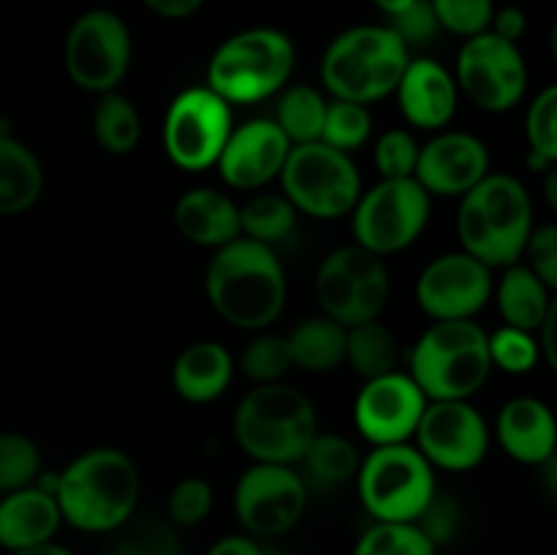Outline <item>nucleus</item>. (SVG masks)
<instances>
[{"mask_svg": "<svg viewBox=\"0 0 557 555\" xmlns=\"http://www.w3.org/2000/svg\"><path fill=\"white\" fill-rule=\"evenodd\" d=\"M277 180L294 210L319 221L351 215L362 194V177L351 156L324 141L294 145Z\"/></svg>", "mask_w": 557, "mask_h": 555, "instance_id": "nucleus-9", "label": "nucleus"}, {"mask_svg": "<svg viewBox=\"0 0 557 555\" xmlns=\"http://www.w3.org/2000/svg\"><path fill=\"white\" fill-rule=\"evenodd\" d=\"M234 128L232 107L210 87H188L163 114V150L183 172L215 166Z\"/></svg>", "mask_w": 557, "mask_h": 555, "instance_id": "nucleus-13", "label": "nucleus"}, {"mask_svg": "<svg viewBox=\"0 0 557 555\" xmlns=\"http://www.w3.org/2000/svg\"><path fill=\"white\" fill-rule=\"evenodd\" d=\"M408 365L428 400H471L493 373L487 332L473 319L433 321L413 343Z\"/></svg>", "mask_w": 557, "mask_h": 555, "instance_id": "nucleus-5", "label": "nucleus"}, {"mask_svg": "<svg viewBox=\"0 0 557 555\" xmlns=\"http://www.w3.org/2000/svg\"><path fill=\"white\" fill-rule=\"evenodd\" d=\"M297 215L299 212L283 194H259L239 207V232L243 237L272 248L292 237Z\"/></svg>", "mask_w": 557, "mask_h": 555, "instance_id": "nucleus-33", "label": "nucleus"}, {"mask_svg": "<svg viewBox=\"0 0 557 555\" xmlns=\"http://www.w3.org/2000/svg\"><path fill=\"white\" fill-rule=\"evenodd\" d=\"M490 172V150L479 136L466 131H435L428 145H419L413 180L430 196L460 199Z\"/></svg>", "mask_w": 557, "mask_h": 555, "instance_id": "nucleus-19", "label": "nucleus"}, {"mask_svg": "<svg viewBox=\"0 0 557 555\" xmlns=\"http://www.w3.org/2000/svg\"><path fill=\"white\" fill-rule=\"evenodd\" d=\"M205 292L226 324L245 332L270 330L286 308V270L270 245L237 237L210 256Z\"/></svg>", "mask_w": 557, "mask_h": 555, "instance_id": "nucleus-1", "label": "nucleus"}, {"mask_svg": "<svg viewBox=\"0 0 557 555\" xmlns=\"http://www.w3.org/2000/svg\"><path fill=\"white\" fill-rule=\"evenodd\" d=\"M299 462L308 471L310 482L321 484V488H337V484L357 479L362 455H359L357 444L348 441L346 435L321 433L319 430Z\"/></svg>", "mask_w": 557, "mask_h": 555, "instance_id": "nucleus-32", "label": "nucleus"}, {"mask_svg": "<svg viewBox=\"0 0 557 555\" xmlns=\"http://www.w3.org/2000/svg\"><path fill=\"white\" fill-rule=\"evenodd\" d=\"M400 112L413 128L444 131L451 123L460 103L455 74L438 60L417 58L408 60L400 82L395 87Z\"/></svg>", "mask_w": 557, "mask_h": 555, "instance_id": "nucleus-21", "label": "nucleus"}, {"mask_svg": "<svg viewBox=\"0 0 557 555\" xmlns=\"http://www.w3.org/2000/svg\"><path fill=\"white\" fill-rule=\"evenodd\" d=\"M207 555H264V547L250 533H228L218 539Z\"/></svg>", "mask_w": 557, "mask_h": 555, "instance_id": "nucleus-49", "label": "nucleus"}, {"mask_svg": "<svg viewBox=\"0 0 557 555\" xmlns=\"http://www.w3.org/2000/svg\"><path fill=\"white\" fill-rule=\"evenodd\" d=\"M343 362L351 365L354 373L362 375L364 381L379 379V375L397 370L400 343H397L395 332L381 324L379 319L346 326V357H343Z\"/></svg>", "mask_w": 557, "mask_h": 555, "instance_id": "nucleus-29", "label": "nucleus"}, {"mask_svg": "<svg viewBox=\"0 0 557 555\" xmlns=\"http://www.w3.org/2000/svg\"><path fill=\"white\" fill-rule=\"evenodd\" d=\"M239 368L256 384H275L283 381V375L294 368L292 354H288L286 335H275V332L261 330L248 346L243 348L239 357Z\"/></svg>", "mask_w": 557, "mask_h": 555, "instance_id": "nucleus-38", "label": "nucleus"}, {"mask_svg": "<svg viewBox=\"0 0 557 555\" xmlns=\"http://www.w3.org/2000/svg\"><path fill=\"white\" fill-rule=\"evenodd\" d=\"M417 3V0H373V5L375 9L381 11V14L384 16H397V14H403V11L408 9V5H413Z\"/></svg>", "mask_w": 557, "mask_h": 555, "instance_id": "nucleus-51", "label": "nucleus"}, {"mask_svg": "<svg viewBox=\"0 0 557 555\" xmlns=\"http://www.w3.org/2000/svg\"><path fill=\"white\" fill-rule=\"evenodd\" d=\"M495 439L511 460L536 468L549 466L557 446L553 408L539 397H511L495 419Z\"/></svg>", "mask_w": 557, "mask_h": 555, "instance_id": "nucleus-22", "label": "nucleus"}, {"mask_svg": "<svg viewBox=\"0 0 557 555\" xmlns=\"http://www.w3.org/2000/svg\"><path fill=\"white\" fill-rule=\"evenodd\" d=\"M533 226L536 223L531 194L511 174L490 172L482 183L460 196V250L471 254L490 270H504L520 261Z\"/></svg>", "mask_w": 557, "mask_h": 555, "instance_id": "nucleus-3", "label": "nucleus"}, {"mask_svg": "<svg viewBox=\"0 0 557 555\" xmlns=\"http://www.w3.org/2000/svg\"><path fill=\"white\" fill-rule=\"evenodd\" d=\"M44 194V166L36 152L11 134H0V215H22Z\"/></svg>", "mask_w": 557, "mask_h": 555, "instance_id": "nucleus-27", "label": "nucleus"}, {"mask_svg": "<svg viewBox=\"0 0 557 555\" xmlns=\"http://www.w3.org/2000/svg\"><path fill=\"white\" fill-rule=\"evenodd\" d=\"M411 441L433 468L462 473L487 457L490 428L468 400H428Z\"/></svg>", "mask_w": 557, "mask_h": 555, "instance_id": "nucleus-16", "label": "nucleus"}, {"mask_svg": "<svg viewBox=\"0 0 557 555\" xmlns=\"http://www.w3.org/2000/svg\"><path fill=\"white\" fill-rule=\"evenodd\" d=\"M553 294V288L522 261L504 267V275L498 278V283H493V297L498 303L504 324L525 332H536L542 326V321L557 305Z\"/></svg>", "mask_w": 557, "mask_h": 555, "instance_id": "nucleus-26", "label": "nucleus"}, {"mask_svg": "<svg viewBox=\"0 0 557 555\" xmlns=\"http://www.w3.org/2000/svg\"><path fill=\"white\" fill-rule=\"evenodd\" d=\"M112 555H180V544L166 522L147 520L131 528Z\"/></svg>", "mask_w": 557, "mask_h": 555, "instance_id": "nucleus-44", "label": "nucleus"}, {"mask_svg": "<svg viewBox=\"0 0 557 555\" xmlns=\"http://www.w3.org/2000/svg\"><path fill=\"white\" fill-rule=\"evenodd\" d=\"M487 348L493 368L511 375L531 373V370L542 362L536 332L517 330V326L509 324H500L493 335H487Z\"/></svg>", "mask_w": 557, "mask_h": 555, "instance_id": "nucleus-39", "label": "nucleus"}, {"mask_svg": "<svg viewBox=\"0 0 557 555\" xmlns=\"http://www.w3.org/2000/svg\"><path fill=\"white\" fill-rule=\"evenodd\" d=\"M357 490L373 522H417L438 493L435 468L408 444L373 446L357 471Z\"/></svg>", "mask_w": 557, "mask_h": 555, "instance_id": "nucleus-8", "label": "nucleus"}, {"mask_svg": "<svg viewBox=\"0 0 557 555\" xmlns=\"http://www.w3.org/2000/svg\"><path fill=\"white\" fill-rule=\"evenodd\" d=\"M326 98L310 85H292L283 87L281 98L275 107V125L283 131L288 141L294 145H308L319 141L324 131L326 118Z\"/></svg>", "mask_w": 557, "mask_h": 555, "instance_id": "nucleus-31", "label": "nucleus"}, {"mask_svg": "<svg viewBox=\"0 0 557 555\" xmlns=\"http://www.w3.org/2000/svg\"><path fill=\"white\" fill-rule=\"evenodd\" d=\"M52 495L63 522L76 531H120L139 506V466L117 446H96L74 457L60 477H54Z\"/></svg>", "mask_w": 557, "mask_h": 555, "instance_id": "nucleus-2", "label": "nucleus"}, {"mask_svg": "<svg viewBox=\"0 0 557 555\" xmlns=\"http://www.w3.org/2000/svg\"><path fill=\"white\" fill-rule=\"evenodd\" d=\"M292 141L275 120L256 118L234 125L215 166L223 183L237 190H259L281 177Z\"/></svg>", "mask_w": 557, "mask_h": 555, "instance_id": "nucleus-20", "label": "nucleus"}, {"mask_svg": "<svg viewBox=\"0 0 557 555\" xmlns=\"http://www.w3.org/2000/svg\"><path fill=\"white\" fill-rule=\"evenodd\" d=\"M428 397L408 373L392 370L364 381L354 400V424L373 446L408 444L417 433Z\"/></svg>", "mask_w": 557, "mask_h": 555, "instance_id": "nucleus-18", "label": "nucleus"}, {"mask_svg": "<svg viewBox=\"0 0 557 555\" xmlns=\"http://www.w3.org/2000/svg\"><path fill=\"white\" fill-rule=\"evenodd\" d=\"M441 30L460 38L479 36L490 30L495 14V0H430Z\"/></svg>", "mask_w": 557, "mask_h": 555, "instance_id": "nucleus-41", "label": "nucleus"}, {"mask_svg": "<svg viewBox=\"0 0 557 555\" xmlns=\"http://www.w3.org/2000/svg\"><path fill=\"white\" fill-rule=\"evenodd\" d=\"M419 158V141L406 128H389L375 139L373 163L381 180L413 177Z\"/></svg>", "mask_w": 557, "mask_h": 555, "instance_id": "nucleus-42", "label": "nucleus"}, {"mask_svg": "<svg viewBox=\"0 0 557 555\" xmlns=\"http://www.w3.org/2000/svg\"><path fill=\"white\" fill-rule=\"evenodd\" d=\"M147 5V11H152L156 16L169 22L190 20L194 14H199L205 0H141Z\"/></svg>", "mask_w": 557, "mask_h": 555, "instance_id": "nucleus-48", "label": "nucleus"}, {"mask_svg": "<svg viewBox=\"0 0 557 555\" xmlns=\"http://www.w3.org/2000/svg\"><path fill=\"white\" fill-rule=\"evenodd\" d=\"M528 166L533 172H553L557 163V87L547 85L531 101L525 114Z\"/></svg>", "mask_w": 557, "mask_h": 555, "instance_id": "nucleus-34", "label": "nucleus"}, {"mask_svg": "<svg viewBox=\"0 0 557 555\" xmlns=\"http://www.w3.org/2000/svg\"><path fill=\"white\" fill-rule=\"evenodd\" d=\"M11 555H76L74 550L63 547V544H58L52 539V542H44V544H36V547H27V550H16V553Z\"/></svg>", "mask_w": 557, "mask_h": 555, "instance_id": "nucleus-50", "label": "nucleus"}, {"mask_svg": "<svg viewBox=\"0 0 557 555\" xmlns=\"http://www.w3.org/2000/svg\"><path fill=\"white\" fill-rule=\"evenodd\" d=\"M60 526L58 501L41 484L11 490L0 498V547L9 553L52 542Z\"/></svg>", "mask_w": 557, "mask_h": 555, "instance_id": "nucleus-23", "label": "nucleus"}, {"mask_svg": "<svg viewBox=\"0 0 557 555\" xmlns=\"http://www.w3.org/2000/svg\"><path fill=\"white\" fill-rule=\"evenodd\" d=\"M433 196L413 177L379 180L351 210L354 243L375 256H392L419 239L430 223Z\"/></svg>", "mask_w": 557, "mask_h": 555, "instance_id": "nucleus-11", "label": "nucleus"}, {"mask_svg": "<svg viewBox=\"0 0 557 555\" xmlns=\"http://www.w3.org/2000/svg\"><path fill=\"white\" fill-rule=\"evenodd\" d=\"M92 136L109 156H128L141 141L139 109L123 92H103L92 109Z\"/></svg>", "mask_w": 557, "mask_h": 555, "instance_id": "nucleus-30", "label": "nucleus"}, {"mask_svg": "<svg viewBox=\"0 0 557 555\" xmlns=\"http://www.w3.org/2000/svg\"><path fill=\"white\" fill-rule=\"evenodd\" d=\"M528 30V16L525 11L517 5H506V9H495L493 22H490V33H495L504 41L517 44Z\"/></svg>", "mask_w": 557, "mask_h": 555, "instance_id": "nucleus-47", "label": "nucleus"}, {"mask_svg": "<svg viewBox=\"0 0 557 555\" xmlns=\"http://www.w3.org/2000/svg\"><path fill=\"white\" fill-rule=\"evenodd\" d=\"M315 433L313 400L286 381L253 386L234 411V439L253 462L294 466Z\"/></svg>", "mask_w": 557, "mask_h": 555, "instance_id": "nucleus-4", "label": "nucleus"}, {"mask_svg": "<svg viewBox=\"0 0 557 555\" xmlns=\"http://www.w3.org/2000/svg\"><path fill=\"white\" fill-rule=\"evenodd\" d=\"M174 226L188 243L199 248H223L232 239L243 237L239 232V205L218 188H190L174 205Z\"/></svg>", "mask_w": 557, "mask_h": 555, "instance_id": "nucleus-24", "label": "nucleus"}, {"mask_svg": "<svg viewBox=\"0 0 557 555\" xmlns=\"http://www.w3.org/2000/svg\"><path fill=\"white\" fill-rule=\"evenodd\" d=\"M308 509V482L294 466L253 462L234 488V515L253 539H275L292 531Z\"/></svg>", "mask_w": 557, "mask_h": 555, "instance_id": "nucleus-15", "label": "nucleus"}, {"mask_svg": "<svg viewBox=\"0 0 557 555\" xmlns=\"http://www.w3.org/2000/svg\"><path fill=\"white\" fill-rule=\"evenodd\" d=\"M134 60V41L123 16L109 9H90L71 22L63 44L65 74L79 90H117L128 76Z\"/></svg>", "mask_w": 557, "mask_h": 555, "instance_id": "nucleus-12", "label": "nucleus"}, {"mask_svg": "<svg viewBox=\"0 0 557 555\" xmlns=\"http://www.w3.org/2000/svg\"><path fill=\"white\" fill-rule=\"evenodd\" d=\"M41 473V449L36 441L16 430L0 433V493L33 484Z\"/></svg>", "mask_w": 557, "mask_h": 555, "instance_id": "nucleus-37", "label": "nucleus"}, {"mask_svg": "<svg viewBox=\"0 0 557 555\" xmlns=\"http://www.w3.org/2000/svg\"><path fill=\"white\" fill-rule=\"evenodd\" d=\"M411 52L386 25H354L337 33L321 58V82L337 101L368 103L392 96Z\"/></svg>", "mask_w": 557, "mask_h": 555, "instance_id": "nucleus-6", "label": "nucleus"}, {"mask_svg": "<svg viewBox=\"0 0 557 555\" xmlns=\"http://www.w3.org/2000/svg\"><path fill=\"white\" fill-rule=\"evenodd\" d=\"M351 555H438V547L417 522H373Z\"/></svg>", "mask_w": 557, "mask_h": 555, "instance_id": "nucleus-35", "label": "nucleus"}, {"mask_svg": "<svg viewBox=\"0 0 557 555\" xmlns=\"http://www.w3.org/2000/svg\"><path fill=\"white\" fill-rule=\"evenodd\" d=\"M417 526L428 533V539L435 544V547H441V544L455 539L457 528H460V509H457L455 501L441 498V495L435 493V498L430 501L428 509L419 515Z\"/></svg>", "mask_w": 557, "mask_h": 555, "instance_id": "nucleus-46", "label": "nucleus"}, {"mask_svg": "<svg viewBox=\"0 0 557 555\" xmlns=\"http://www.w3.org/2000/svg\"><path fill=\"white\" fill-rule=\"evenodd\" d=\"M370 134H373V118H370L368 107L351 101H337V98L326 103L324 131H321L319 141L351 156L354 150H359L370 139Z\"/></svg>", "mask_w": 557, "mask_h": 555, "instance_id": "nucleus-36", "label": "nucleus"}, {"mask_svg": "<svg viewBox=\"0 0 557 555\" xmlns=\"http://www.w3.org/2000/svg\"><path fill=\"white\" fill-rule=\"evenodd\" d=\"M234 357L223 343L196 341L177 354L172 368V386L185 403H212L232 386Z\"/></svg>", "mask_w": 557, "mask_h": 555, "instance_id": "nucleus-25", "label": "nucleus"}, {"mask_svg": "<svg viewBox=\"0 0 557 555\" xmlns=\"http://www.w3.org/2000/svg\"><path fill=\"white\" fill-rule=\"evenodd\" d=\"M386 27L406 44L408 52L417 47H428V44H433L441 33V25L438 20H435L430 0H417V3L408 5L403 14L392 16Z\"/></svg>", "mask_w": 557, "mask_h": 555, "instance_id": "nucleus-43", "label": "nucleus"}, {"mask_svg": "<svg viewBox=\"0 0 557 555\" xmlns=\"http://www.w3.org/2000/svg\"><path fill=\"white\" fill-rule=\"evenodd\" d=\"M522 264L531 272H536L549 288H557V226L555 223H542L533 226L528 234V243L520 256Z\"/></svg>", "mask_w": 557, "mask_h": 555, "instance_id": "nucleus-45", "label": "nucleus"}, {"mask_svg": "<svg viewBox=\"0 0 557 555\" xmlns=\"http://www.w3.org/2000/svg\"><path fill=\"white\" fill-rule=\"evenodd\" d=\"M493 270L466 250L441 254L417 278L413 297L433 321L473 319L493 299Z\"/></svg>", "mask_w": 557, "mask_h": 555, "instance_id": "nucleus-17", "label": "nucleus"}, {"mask_svg": "<svg viewBox=\"0 0 557 555\" xmlns=\"http://www.w3.org/2000/svg\"><path fill=\"white\" fill-rule=\"evenodd\" d=\"M455 82L460 96H466L473 107L490 114H504L525 98L528 65L517 44L487 30L466 38L457 54Z\"/></svg>", "mask_w": 557, "mask_h": 555, "instance_id": "nucleus-14", "label": "nucleus"}, {"mask_svg": "<svg viewBox=\"0 0 557 555\" xmlns=\"http://www.w3.org/2000/svg\"><path fill=\"white\" fill-rule=\"evenodd\" d=\"M294 368L305 373H330L346 357V326L330 316H308L286 335Z\"/></svg>", "mask_w": 557, "mask_h": 555, "instance_id": "nucleus-28", "label": "nucleus"}, {"mask_svg": "<svg viewBox=\"0 0 557 555\" xmlns=\"http://www.w3.org/2000/svg\"><path fill=\"white\" fill-rule=\"evenodd\" d=\"M297 47L277 27H248L228 36L212 52L207 87L232 103H259L288 85Z\"/></svg>", "mask_w": 557, "mask_h": 555, "instance_id": "nucleus-7", "label": "nucleus"}, {"mask_svg": "<svg viewBox=\"0 0 557 555\" xmlns=\"http://www.w3.org/2000/svg\"><path fill=\"white\" fill-rule=\"evenodd\" d=\"M392 281L384 259L351 243L324 256L315 270L321 313L343 326L375 321L389 303Z\"/></svg>", "mask_w": 557, "mask_h": 555, "instance_id": "nucleus-10", "label": "nucleus"}, {"mask_svg": "<svg viewBox=\"0 0 557 555\" xmlns=\"http://www.w3.org/2000/svg\"><path fill=\"white\" fill-rule=\"evenodd\" d=\"M215 490L201 477H183L169 493V520L180 528H196L210 517Z\"/></svg>", "mask_w": 557, "mask_h": 555, "instance_id": "nucleus-40", "label": "nucleus"}]
</instances>
